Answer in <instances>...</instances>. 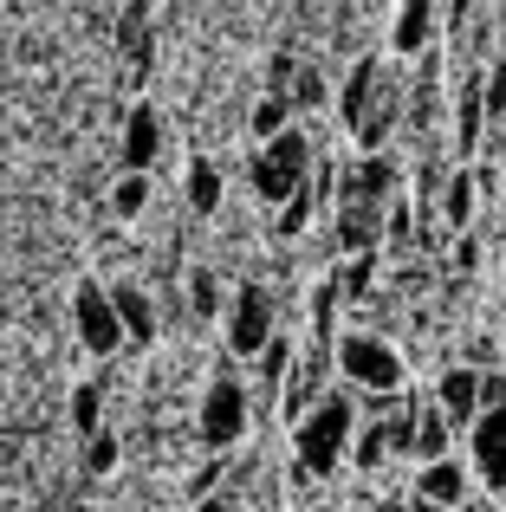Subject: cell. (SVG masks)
I'll return each mask as SVG.
<instances>
[{
    "label": "cell",
    "instance_id": "30",
    "mask_svg": "<svg viewBox=\"0 0 506 512\" xmlns=\"http://www.w3.org/2000/svg\"><path fill=\"white\" fill-rule=\"evenodd\" d=\"M487 124H506V59L487 65Z\"/></svg>",
    "mask_w": 506,
    "mask_h": 512
},
{
    "label": "cell",
    "instance_id": "7",
    "mask_svg": "<svg viewBox=\"0 0 506 512\" xmlns=\"http://www.w3.org/2000/svg\"><path fill=\"white\" fill-rule=\"evenodd\" d=\"M273 292L260 286V279H241L234 286V299H228V318H221V338H228V357H260L266 344L279 338V325H273Z\"/></svg>",
    "mask_w": 506,
    "mask_h": 512
},
{
    "label": "cell",
    "instance_id": "36",
    "mask_svg": "<svg viewBox=\"0 0 506 512\" xmlns=\"http://www.w3.org/2000/svg\"><path fill=\"white\" fill-rule=\"evenodd\" d=\"M455 512H500V506H494V493H474V500H468V506H455Z\"/></svg>",
    "mask_w": 506,
    "mask_h": 512
},
{
    "label": "cell",
    "instance_id": "14",
    "mask_svg": "<svg viewBox=\"0 0 506 512\" xmlns=\"http://www.w3.org/2000/svg\"><path fill=\"white\" fill-rule=\"evenodd\" d=\"M338 201H377V208H390L396 201V163L390 156H357L338 175Z\"/></svg>",
    "mask_w": 506,
    "mask_h": 512
},
{
    "label": "cell",
    "instance_id": "26",
    "mask_svg": "<svg viewBox=\"0 0 506 512\" xmlns=\"http://www.w3.org/2000/svg\"><path fill=\"white\" fill-rule=\"evenodd\" d=\"M189 318H228V305H221V279H215V266H195V273H189Z\"/></svg>",
    "mask_w": 506,
    "mask_h": 512
},
{
    "label": "cell",
    "instance_id": "31",
    "mask_svg": "<svg viewBox=\"0 0 506 512\" xmlns=\"http://www.w3.org/2000/svg\"><path fill=\"white\" fill-rule=\"evenodd\" d=\"M409 234H416V214H409V201H390V247H409Z\"/></svg>",
    "mask_w": 506,
    "mask_h": 512
},
{
    "label": "cell",
    "instance_id": "9",
    "mask_svg": "<svg viewBox=\"0 0 506 512\" xmlns=\"http://www.w3.org/2000/svg\"><path fill=\"white\" fill-rule=\"evenodd\" d=\"M156 156H163V111H156V104H130L124 130H117V169L150 175Z\"/></svg>",
    "mask_w": 506,
    "mask_h": 512
},
{
    "label": "cell",
    "instance_id": "21",
    "mask_svg": "<svg viewBox=\"0 0 506 512\" xmlns=\"http://www.w3.org/2000/svg\"><path fill=\"white\" fill-rule=\"evenodd\" d=\"M221 195H228L221 163H215V156H189V208L195 214H221Z\"/></svg>",
    "mask_w": 506,
    "mask_h": 512
},
{
    "label": "cell",
    "instance_id": "11",
    "mask_svg": "<svg viewBox=\"0 0 506 512\" xmlns=\"http://www.w3.org/2000/svg\"><path fill=\"white\" fill-rule=\"evenodd\" d=\"M416 500H429V506H442V512L468 506L474 500V467H468V454H448V461L416 467Z\"/></svg>",
    "mask_w": 506,
    "mask_h": 512
},
{
    "label": "cell",
    "instance_id": "29",
    "mask_svg": "<svg viewBox=\"0 0 506 512\" xmlns=\"http://www.w3.org/2000/svg\"><path fill=\"white\" fill-rule=\"evenodd\" d=\"M292 104H299V111H325V72H318V65H299V78H292Z\"/></svg>",
    "mask_w": 506,
    "mask_h": 512
},
{
    "label": "cell",
    "instance_id": "32",
    "mask_svg": "<svg viewBox=\"0 0 506 512\" xmlns=\"http://www.w3.org/2000/svg\"><path fill=\"white\" fill-rule=\"evenodd\" d=\"M215 487H221V461H202L195 480H189V493H195V500H215Z\"/></svg>",
    "mask_w": 506,
    "mask_h": 512
},
{
    "label": "cell",
    "instance_id": "5",
    "mask_svg": "<svg viewBox=\"0 0 506 512\" xmlns=\"http://www.w3.org/2000/svg\"><path fill=\"white\" fill-rule=\"evenodd\" d=\"M481 422L468 428V467H474V487L506 493V370H481Z\"/></svg>",
    "mask_w": 506,
    "mask_h": 512
},
{
    "label": "cell",
    "instance_id": "17",
    "mask_svg": "<svg viewBox=\"0 0 506 512\" xmlns=\"http://www.w3.org/2000/svg\"><path fill=\"white\" fill-rule=\"evenodd\" d=\"M474 201H481V175L455 169V175H448V188H442V201H435L448 234H474Z\"/></svg>",
    "mask_w": 506,
    "mask_h": 512
},
{
    "label": "cell",
    "instance_id": "18",
    "mask_svg": "<svg viewBox=\"0 0 506 512\" xmlns=\"http://www.w3.org/2000/svg\"><path fill=\"white\" fill-rule=\"evenodd\" d=\"M448 454H455V422H448L435 402H422V409H416V467L448 461Z\"/></svg>",
    "mask_w": 506,
    "mask_h": 512
},
{
    "label": "cell",
    "instance_id": "8",
    "mask_svg": "<svg viewBox=\"0 0 506 512\" xmlns=\"http://www.w3.org/2000/svg\"><path fill=\"white\" fill-rule=\"evenodd\" d=\"M72 331L91 357H117L130 338H124V318H117V299L104 279H78L72 286Z\"/></svg>",
    "mask_w": 506,
    "mask_h": 512
},
{
    "label": "cell",
    "instance_id": "22",
    "mask_svg": "<svg viewBox=\"0 0 506 512\" xmlns=\"http://www.w3.org/2000/svg\"><path fill=\"white\" fill-rule=\"evenodd\" d=\"M292 117H299V104H292L286 91H266V98L253 104V117H247L253 143H273V137H286V130H292Z\"/></svg>",
    "mask_w": 506,
    "mask_h": 512
},
{
    "label": "cell",
    "instance_id": "20",
    "mask_svg": "<svg viewBox=\"0 0 506 512\" xmlns=\"http://www.w3.org/2000/svg\"><path fill=\"white\" fill-rule=\"evenodd\" d=\"M292 363H299V350H292V338H273L253 357V376H260V402H273V396H286V376H292Z\"/></svg>",
    "mask_w": 506,
    "mask_h": 512
},
{
    "label": "cell",
    "instance_id": "27",
    "mask_svg": "<svg viewBox=\"0 0 506 512\" xmlns=\"http://www.w3.org/2000/svg\"><path fill=\"white\" fill-rule=\"evenodd\" d=\"M377 260H383V253H351V260L338 266V279H344V305H364V299H370V286H377Z\"/></svg>",
    "mask_w": 506,
    "mask_h": 512
},
{
    "label": "cell",
    "instance_id": "34",
    "mask_svg": "<svg viewBox=\"0 0 506 512\" xmlns=\"http://www.w3.org/2000/svg\"><path fill=\"white\" fill-rule=\"evenodd\" d=\"M468 13H474V0H442V20L448 26H468Z\"/></svg>",
    "mask_w": 506,
    "mask_h": 512
},
{
    "label": "cell",
    "instance_id": "23",
    "mask_svg": "<svg viewBox=\"0 0 506 512\" xmlns=\"http://www.w3.org/2000/svg\"><path fill=\"white\" fill-rule=\"evenodd\" d=\"M65 415H72V428H78V435H104V428H111V422H104V376H91V383H78L72 389V402H65Z\"/></svg>",
    "mask_w": 506,
    "mask_h": 512
},
{
    "label": "cell",
    "instance_id": "33",
    "mask_svg": "<svg viewBox=\"0 0 506 512\" xmlns=\"http://www.w3.org/2000/svg\"><path fill=\"white\" fill-rule=\"evenodd\" d=\"M455 266H461V273H474V266H481V240H474V234L455 240Z\"/></svg>",
    "mask_w": 506,
    "mask_h": 512
},
{
    "label": "cell",
    "instance_id": "15",
    "mask_svg": "<svg viewBox=\"0 0 506 512\" xmlns=\"http://www.w3.org/2000/svg\"><path fill=\"white\" fill-rule=\"evenodd\" d=\"M435 20H442V0H396V26H390V52L403 59H422L435 39Z\"/></svg>",
    "mask_w": 506,
    "mask_h": 512
},
{
    "label": "cell",
    "instance_id": "6",
    "mask_svg": "<svg viewBox=\"0 0 506 512\" xmlns=\"http://www.w3.org/2000/svg\"><path fill=\"white\" fill-rule=\"evenodd\" d=\"M247 415H253V396L241 383V370H215V383L202 389V409H195V435H202L208 454H228L234 441L247 435Z\"/></svg>",
    "mask_w": 506,
    "mask_h": 512
},
{
    "label": "cell",
    "instance_id": "35",
    "mask_svg": "<svg viewBox=\"0 0 506 512\" xmlns=\"http://www.w3.org/2000/svg\"><path fill=\"white\" fill-rule=\"evenodd\" d=\"M189 512H234V500H228V493H215V500H195Z\"/></svg>",
    "mask_w": 506,
    "mask_h": 512
},
{
    "label": "cell",
    "instance_id": "10",
    "mask_svg": "<svg viewBox=\"0 0 506 512\" xmlns=\"http://www.w3.org/2000/svg\"><path fill=\"white\" fill-rule=\"evenodd\" d=\"M435 409L455 422V435H461V428H474V422H481V409H487L481 370H474V363H448V370L435 376Z\"/></svg>",
    "mask_w": 506,
    "mask_h": 512
},
{
    "label": "cell",
    "instance_id": "25",
    "mask_svg": "<svg viewBox=\"0 0 506 512\" xmlns=\"http://www.w3.org/2000/svg\"><path fill=\"white\" fill-rule=\"evenodd\" d=\"M143 208H150V175L117 169V175H111V214H117V221H137Z\"/></svg>",
    "mask_w": 506,
    "mask_h": 512
},
{
    "label": "cell",
    "instance_id": "3",
    "mask_svg": "<svg viewBox=\"0 0 506 512\" xmlns=\"http://www.w3.org/2000/svg\"><path fill=\"white\" fill-rule=\"evenodd\" d=\"M338 357V376L357 402H390V396H409V363L383 331H338L331 344Z\"/></svg>",
    "mask_w": 506,
    "mask_h": 512
},
{
    "label": "cell",
    "instance_id": "4",
    "mask_svg": "<svg viewBox=\"0 0 506 512\" xmlns=\"http://www.w3.org/2000/svg\"><path fill=\"white\" fill-rule=\"evenodd\" d=\"M312 169H318V150H312V137H305L299 124H292L286 137H273V143H253V156H247V182H253V195H260L266 208H286V201L312 182Z\"/></svg>",
    "mask_w": 506,
    "mask_h": 512
},
{
    "label": "cell",
    "instance_id": "19",
    "mask_svg": "<svg viewBox=\"0 0 506 512\" xmlns=\"http://www.w3.org/2000/svg\"><path fill=\"white\" fill-rule=\"evenodd\" d=\"M390 461H396L390 422H383V415H364V428H357V441H351V467L357 474H377V467H390Z\"/></svg>",
    "mask_w": 506,
    "mask_h": 512
},
{
    "label": "cell",
    "instance_id": "12",
    "mask_svg": "<svg viewBox=\"0 0 506 512\" xmlns=\"http://www.w3.org/2000/svg\"><path fill=\"white\" fill-rule=\"evenodd\" d=\"M331 208H338V247L344 253H383L390 208H377V201H331Z\"/></svg>",
    "mask_w": 506,
    "mask_h": 512
},
{
    "label": "cell",
    "instance_id": "16",
    "mask_svg": "<svg viewBox=\"0 0 506 512\" xmlns=\"http://www.w3.org/2000/svg\"><path fill=\"white\" fill-rule=\"evenodd\" d=\"M487 130V72H468L455 91V156H481Z\"/></svg>",
    "mask_w": 506,
    "mask_h": 512
},
{
    "label": "cell",
    "instance_id": "2",
    "mask_svg": "<svg viewBox=\"0 0 506 512\" xmlns=\"http://www.w3.org/2000/svg\"><path fill=\"white\" fill-rule=\"evenodd\" d=\"M338 117H344V130L357 137V150L383 156L396 117H403V98H396V85H390V72H383L377 52H364V59L351 65V78H344V91H338Z\"/></svg>",
    "mask_w": 506,
    "mask_h": 512
},
{
    "label": "cell",
    "instance_id": "28",
    "mask_svg": "<svg viewBox=\"0 0 506 512\" xmlns=\"http://www.w3.org/2000/svg\"><path fill=\"white\" fill-rule=\"evenodd\" d=\"M117 461H124V441H117V428H104V435L85 441V474H91V480L117 474Z\"/></svg>",
    "mask_w": 506,
    "mask_h": 512
},
{
    "label": "cell",
    "instance_id": "1",
    "mask_svg": "<svg viewBox=\"0 0 506 512\" xmlns=\"http://www.w3.org/2000/svg\"><path fill=\"white\" fill-rule=\"evenodd\" d=\"M357 428H364V409H357L351 389H331L305 422H292V474L299 480H331L351 454Z\"/></svg>",
    "mask_w": 506,
    "mask_h": 512
},
{
    "label": "cell",
    "instance_id": "24",
    "mask_svg": "<svg viewBox=\"0 0 506 512\" xmlns=\"http://www.w3.org/2000/svg\"><path fill=\"white\" fill-rule=\"evenodd\" d=\"M318 201H325V188H318V182H305V188H299V195H292V201H286V208H279V221H273V234H279V240H299V234H305V227H312V214H318Z\"/></svg>",
    "mask_w": 506,
    "mask_h": 512
},
{
    "label": "cell",
    "instance_id": "13",
    "mask_svg": "<svg viewBox=\"0 0 506 512\" xmlns=\"http://www.w3.org/2000/svg\"><path fill=\"white\" fill-rule=\"evenodd\" d=\"M111 299H117V318H124V338L137 344V350L163 338V305H156L137 279H111Z\"/></svg>",
    "mask_w": 506,
    "mask_h": 512
}]
</instances>
